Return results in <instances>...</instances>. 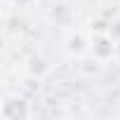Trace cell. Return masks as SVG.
I'll return each instance as SVG.
<instances>
[{
    "instance_id": "1",
    "label": "cell",
    "mask_w": 120,
    "mask_h": 120,
    "mask_svg": "<svg viewBox=\"0 0 120 120\" xmlns=\"http://www.w3.org/2000/svg\"><path fill=\"white\" fill-rule=\"evenodd\" d=\"M90 52L97 56V59H101V61H106V59H111L113 56V52H115V45H113V40L108 38V35H104V33H99V35H94L92 40H90Z\"/></svg>"
},
{
    "instance_id": "2",
    "label": "cell",
    "mask_w": 120,
    "mask_h": 120,
    "mask_svg": "<svg viewBox=\"0 0 120 120\" xmlns=\"http://www.w3.org/2000/svg\"><path fill=\"white\" fill-rule=\"evenodd\" d=\"M90 40L82 35V33H75V35H71L68 40H66V49H68V54L71 56H82V54H87L90 52Z\"/></svg>"
},
{
    "instance_id": "3",
    "label": "cell",
    "mask_w": 120,
    "mask_h": 120,
    "mask_svg": "<svg viewBox=\"0 0 120 120\" xmlns=\"http://www.w3.org/2000/svg\"><path fill=\"white\" fill-rule=\"evenodd\" d=\"M17 3H26V0H17Z\"/></svg>"
}]
</instances>
